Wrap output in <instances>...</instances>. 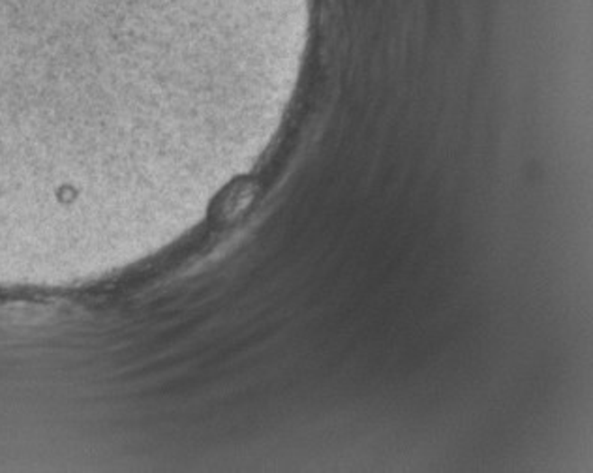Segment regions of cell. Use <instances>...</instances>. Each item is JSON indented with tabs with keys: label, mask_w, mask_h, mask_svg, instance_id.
<instances>
[{
	"label": "cell",
	"mask_w": 593,
	"mask_h": 473,
	"mask_svg": "<svg viewBox=\"0 0 593 473\" xmlns=\"http://www.w3.org/2000/svg\"><path fill=\"white\" fill-rule=\"evenodd\" d=\"M254 196H256V185L250 183L248 178L235 180V183L228 186V190L218 197L216 213L226 218H233L250 205Z\"/></svg>",
	"instance_id": "6da1fadb"
}]
</instances>
